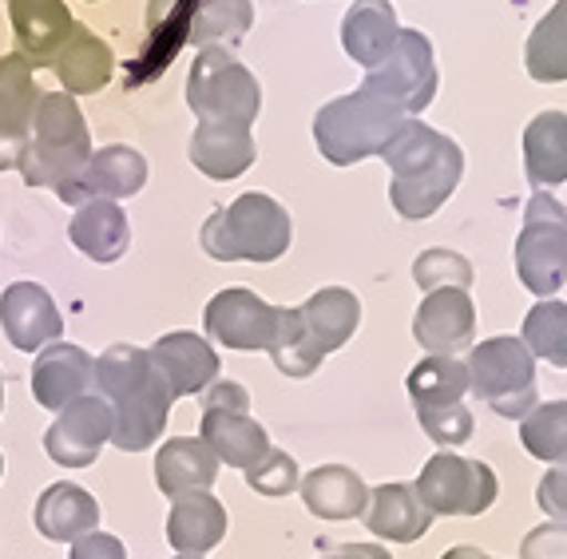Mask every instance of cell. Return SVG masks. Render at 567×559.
<instances>
[{
    "label": "cell",
    "instance_id": "13",
    "mask_svg": "<svg viewBox=\"0 0 567 559\" xmlns=\"http://www.w3.org/2000/svg\"><path fill=\"white\" fill-rule=\"evenodd\" d=\"M112 433H115L112 405L100 393H87V397L60 408V417L48 425L44 453L60 468H87L95 465V456L112 441Z\"/></svg>",
    "mask_w": 567,
    "mask_h": 559
},
{
    "label": "cell",
    "instance_id": "25",
    "mask_svg": "<svg viewBox=\"0 0 567 559\" xmlns=\"http://www.w3.org/2000/svg\"><path fill=\"white\" fill-rule=\"evenodd\" d=\"M365 528L389 544H416L433 528V513H429L413 484H381L369 488L365 504Z\"/></svg>",
    "mask_w": 567,
    "mask_h": 559
},
{
    "label": "cell",
    "instance_id": "43",
    "mask_svg": "<svg viewBox=\"0 0 567 559\" xmlns=\"http://www.w3.org/2000/svg\"><path fill=\"white\" fill-rule=\"evenodd\" d=\"M536 504L551 520L567 524V465H551L536 484Z\"/></svg>",
    "mask_w": 567,
    "mask_h": 559
},
{
    "label": "cell",
    "instance_id": "11",
    "mask_svg": "<svg viewBox=\"0 0 567 559\" xmlns=\"http://www.w3.org/2000/svg\"><path fill=\"white\" fill-rule=\"evenodd\" d=\"M436 84H441V76H436V60H433L429 37L416 29H401L398 44L389 48V56L381 60L378 68H369L361 87L416 120V115L433 104Z\"/></svg>",
    "mask_w": 567,
    "mask_h": 559
},
{
    "label": "cell",
    "instance_id": "37",
    "mask_svg": "<svg viewBox=\"0 0 567 559\" xmlns=\"http://www.w3.org/2000/svg\"><path fill=\"white\" fill-rule=\"evenodd\" d=\"M270 358H275L282 377L302 381V377H310V373H318L326 353H322V345L310 338V330L302 325V313L282 310V322H278V338H275V345H270Z\"/></svg>",
    "mask_w": 567,
    "mask_h": 559
},
{
    "label": "cell",
    "instance_id": "9",
    "mask_svg": "<svg viewBox=\"0 0 567 559\" xmlns=\"http://www.w3.org/2000/svg\"><path fill=\"white\" fill-rule=\"evenodd\" d=\"M199 441L218 456V465L250 468L270 453V433L250 417V393L238 381H215L203 393V425Z\"/></svg>",
    "mask_w": 567,
    "mask_h": 559
},
{
    "label": "cell",
    "instance_id": "24",
    "mask_svg": "<svg viewBox=\"0 0 567 559\" xmlns=\"http://www.w3.org/2000/svg\"><path fill=\"white\" fill-rule=\"evenodd\" d=\"M32 524L44 540L52 544H76L80 536L100 528V504L87 488L72 480H56L48 484L37 500V513H32Z\"/></svg>",
    "mask_w": 567,
    "mask_h": 559
},
{
    "label": "cell",
    "instance_id": "16",
    "mask_svg": "<svg viewBox=\"0 0 567 559\" xmlns=\"http://www.w3.org/2000/svg\"><path fill=\"white\" fill-rule=\"evenodd\" d=\"M0 330L12 350L40 353L44 345L60 342L64 318L40 282H12L0 294Z\"/></svg>",
    "mask_w": 567,
    "mask_h": 559
},
{
    "label": "cell",
    "instance_id": "4",
    "mask_svg": "<svg viewBox=\"0 0 567 559\" xmlns=\"http://www.w3.org/2000/svg\"><path fill=\"white\" fill-rule=\"evenodd\" d=\"M199 238L215 262H278L293 242V222L278 199L246 190L230 207L210 210Z\"/></svg>",
    "mask_w": 567,
    "mask_h": 559
},
{
    "label": "cell",
    "instance_id": "40",
    "mask_svg": "<svg viewBox=\"0 0 567 559\" xmlns=\"http://www.w3.org/2000/svg\"><path fill=\"white\" fill-rule=\"evenodd\" d=\"M246 484H250V493L278 500V496L298 493L302 473H298V460H293L290 453H282V448H270V453H266L262 460H258V465L246 473Z\"/></svg>",
    "mask_w": 567,
    "mask_h": 559
},
{
    "label": "cell",
    "instance_id": "28",
    "mask_svg": "<svg viewBox=\"0 0 567 559\" xmlns=\"http://www.w3.org/2000/svg\"><path fill=\"white\" fill-rule=\"evenodd\" d=\"M68 238L76 242V250L92 262L107 266L120 262L132 247V222L123 215L120 203L112 199H87L76 207V218L68 227Z\"/></svg>",
    "mask_w": 567,
    "mask_h": 559
},
{
    "label": "cell",
    "instance_id": "48",
    "mask_svg": "<svg viewBox=\"0 0 567 559\" xmlns=\"http://www.w3.org/2000/svg\"><path fill=\"white\" fill-rule=\"evenodd\" d=\"M0 480H4V453H0Z\"/></svg>",
    "mask_w": 567,
    "mask_h": 559
},
{
    "label": "cell",
    "instance_id": "34",
    "mask_svg": "<svg viewBox=\"0 0 567 559\" xmlns=\"http://www.w3.org/2000/svg\"><path fill=\"white\" fill-rule=\"evenodd\" d=\"M405 389L409 397H413V408L461 405L464 393H468V370L456 358H425L409 370Z\"/></svg>",
    "mask_w": 567,
    "mask_h": 559
},
{
    "label": "cell",
    "instance_id": "10",
    "mask_svg": "<svg viewBox=\"0 0 567 559\" xmlns=\"http://www.w3.org/2000/svg\"><path fill=\"white\" fill-rule=\"evenodd\" d=\"M413 488L433 516H484L501 493L496 473L484 460L456 456L453 448L429 456Z\"/></svg>",
    "mask_w": 567,
    "mask_h": 559
},
{
    "label": "cell",
    "instance_id": "26",
    "mask_svg": "<svg viewBox=\"0 0 567 559\" xmlns=\"http://www.w3.org/2000/svg\"><path fill=\"white\" fill-rule=\"evenodd\" d=\"M230 516L223 508V500L210 493L183 496V500H171L167 516V544L179 556H207L218 544L227 540Z\"/></svg>",
    "mask_w": 567,
    "mask_h": 559
},
{
    "label": "cell",
    "instance_id": "18",
    "mask_svg": "<svg viewBox=\"0 0 567 559\" xmlns=\"http://www.w3.org/2000/svg\"><path fill=\"white\" fill-rule=\"evenodd\" d=\"M9 24L17 40V56H24L32 68H56L60 52L72 40L76 20L64 0H9Z\"/></svg>",
    "mask_w": 567,
    "mask_h": 559
},
{
    "label": "cell",
    "instance_id": "44",
    "mask_svg": "<svg viewBox=\"0 0 567 559\" xmlns=\"http://www.w3.org/2000/svg\"><path fill=\"white\" fill-rule=\"evenodd\" d=\"M68 559H127V548H123L120 536L95 528V531H87V536H80V540L72 544Z\"/></svg>",
    "mask_w": 567,
    "mask_h": 559
},
{
    "label": "cell",
    "instance_id": "31",
    "mask_svg": "<svg viewBox=\"0 0 567 559\" xmlns=\"http://www.w3.org/2000/svg\"><path fill=\"white\" fill-rule=\"evenodd\" d=\"M524 172L536 190L567 183V112H539L524 127Z\"/></svg>",
    "mask_w": 567,
    "mask_h": 559
},
{
    "label": "cell",
    "instance_id": "47",
    "mask_svg": "<svg viewBox=\"0 0 567 559\" xmlns=\"http://www.w3.org/2000/svg\"><path fill=\"white\" fill-rule=\"evenodd\" d=\"M0 413H4V373H0Z\"/></svg>",
    "mask_w": 567,
    "mask_h": 559
},
{
    "label": "cell",
    "instance_id": "1",
    "mask_svg": "<svg viewBox=\"0 0 567 559\" xmlns=\"http://www.w3.org/2000/svg\"><path fill=\"white\" fill-rule=\"evenodd\" d=\"M95 393L112 405L115 433L112 445L123 453H147L163 441L171 417V389L155 361L140 345H112L95 361Z\"/></svg>",
    "mask_w": 567,
    "mask_h": 559
},
{
    "label": "cell",
    "instance_id": "6",
    "mask_svg": "<svg viewBox=\"0 0 567 559\" xmlns=\"http://www.w3.org/2000/svg\"><path fill=\"white\" fill-rule=\"evenodd\" d=\"M468 393L484 401L496 417L524 421L539 405L536 393V358L520 338H488L468 350Z\"/></svg>",
    "mask_w": 567,
    "mask_h": 559
},
{
    "label": "cell",
    "instance_id": "23",
    "mask_svg": "<svg viewBox=\"0 0 567 559\" xmlns=\"http://www.w3.org/2000/svg\"><path fill=\"white\" fill-rule=\"evenodd\" d=\"M218 480V456L203 445L199 436H171L155 453V484L167 500L210 493Z\"/></svg>",
    "mask_w": 567,
    "mask_h": 559
},
{
    "label": "cell",
    "instance_id": "50",
    "mask_svg": "<svg viewBox=\"0 0 567 559\" xmlns=\"http://www.w3.org/2000/svg\"><path fill=\"white\" fill-rule=\"evenodd\" d=\"M87 4H95V0H87Z\"/></svg>",
    "mask_w": 567,
    "mask_h": 559
},
{
    "label": "cell",
    "instance_id": "51",
    "mask_svg": "<svg viewBox=\"0 0 567 559\" xmlns=\"http://www.w3.org/2000/svg\"><path fill=\"white\" fill-rule=\"evenodd\" d=\"M492 559H496V556H492Z\"/></svg>",
    "mask_w": 567,
    "mask_h": 559
},
{
    "label": "cell",
    "instance_id": "32",
    "mask_svg": "<svg viewBox=\"0 0 567 559\" xmlns=\"http://www.w3.org/2000/svg\"><path fill=\"white\" fill-rule=\"evenodd\" d=\"M298 313H302V325L310 330L313 342L322 345V353L341 350L361 325V302L346 286H322L318 294L298 306Z\"/></svg>",
    "mask_w": 567,
    "mask_h": 559
},
{
    "label": "cell",
    "instance_id": "39",
    "mask_svg": "<svg viewBox=\"0 0 567 559\" xmlns=\"http://www.w3.org/2000/svg\"><path fill=\"white\" fill-rule=\"evenodd\" d=\"M413 278L425 294H433V290H468L473 286V266H468L464 255H456V250L433 247L425 255H416Z\"/></svg>",
    "mask_w": 567,
    "mask_h": 559
},
{
    "label": "cell",
    "instance_id": "3",
    "mask_svg": "<svg viewBox=\"0 0 567 559\" xmlns=\"http://www.w3.org/2000/svg\"><path fill=\"white\" fill-rule=\"evenodd\" d=\"M87 159H92V132L84 124L76 95L40 92L29 127V152L20 159L24 183L29 187H52L56 199H64L84 175Z\"/></svg>",
    "mask_w": 567,
    "mask_h": 559
},
{
    "label": "cell",
    "instance_id": "2",
    "mask_svg": "<svg viewBox=\"0 0 567 559\" xmlns=\"http://www.w3.org/2000/svg\"><path fill=\"white\" fill-rule=\"evenodd\" d=\"M381 159L393 172L389 203L409 222H425L429 215H436V210L453 199V190L461 187V175H464L461 143L433 132L421 120H405V127L389 139Z\"/></svg>",
    "mask_w": 567,
    "mask_h": 559
},
{
    "label": "cell",
    "instance_id": "22",
    "mask_svg": "<svg viewBox=\"0 0 567 559\" xmlns=\"http://www.w3.org/2000/svg\"><path fill=\"white\" fill-rule=\"evenodd\" d=\"M187 155L195 172H203L215 183H230L255 167L258 147L250 127L243 124H199L187 143Z\"/></svg>",
    "mask_w": 567,
    "mask_h": 559
},
{
    "label": "cell",
    "instance_id": "41",
    "mask_svg": "<svg viewBox=\"0 0 567 559\" xmlns=\"http://www.w3.org/2000/svg\"><path fill=\"white\" fill-rule=\"evenodd\" d=\"M416 417H421V428L433 436L441 448H456V445H468V436H473L476 421L468 413V405H425L416 408Z\"/></svg>",
    "mask_w": 567,
    "mask_h": 559
},
{
    "label": "cell",
    "instance_id": "30",
    "mask_svg": "<svg viewBox=\"0 0 567 559\" xmlns=\"http://www.w3.org/2000/svg\"><path fill=\"white\" fill-rule=\"evenodd\" d=\"M52 72H56L60 87H64L68 95H92V92H100V87L112 84L115 52L100 32L76 24V29H72V40L64 44V52H60Z\"/></svg>",
    "mask_w": 567,
    "mask_h": 559
},
{
    "label": "cell",
    "instance_id": "36",
    "mask_svg": "<svg viewBox=\"0 0 567 559\" xmlns=\"http://www.w3.org/2000/svg\"><path fill=\"white\" fill-rule=\"evenodd\" d=\"M520 342L532 350V358H544L556 370H567V302L539 298L524 318Z\"/></svg>",
    "mask_w": 567,
    "mask_h": 559
},
{
    "label": "cell",
    "instance_id": "19",
    "mask_svg": "<svg viewBox=\"0 0 567 559\" xmlns=\"http://www.w3.org/2000/svg\"><path fill=\"white\" fill-rule=\"evenodd\" d=\"M147 353H152L155 370L167 381L171 397H199L218 381V353L210 350V342L199 338V333H163Z\"/></svg>",
    "mask_w": 567,
    "mask_h": 559
},
{
    "label": "cell",
    "instance_id": "35",
    "mask_svg": "<svg viewBox=\"0 0 567 559\" xmlns=\"http://www.w3.org/2000/svg\"><path fill=\"white\" fill-rule=\"evenodd\" d=\"M255 24L250 0H199L190 20V40L199 48H230Z\"/></svg>",
    "mask_w": 567,
    "mask_h": 559
},
{
    "label": "cell",
    "instance_id": "5",
    "mask_svg": "<svg viewBox=\"0 0 567 559\" xmlns=\"http://www.w3.org/2000/svg\"><path fill=\"white\" fill-rule=\"evenodd\" d=\"M405 120H413V115L398 112L393 104L358 87V92L330 100L322 112L313 115V143H318L326 163L353 167L369 155L385 152L389 139L405 127Z\"/></svg>",
    "mask_w": 567,
    "mask_h": 559
},
{
    "label": "cell",
    "instance_id": "29",
    "mask_svg": "<svg viewBox=\"0 0 567 559\" xmlns=\"http://www.w3.org/2000/svg\"><path fill=\"white\" fill-rule=\"evenodd\" d=\"M298 493L318 520H358V516H365L369 504L365 480L346 465H318L302 476Z\"/></svg>",
    "mask_w": 567,
    "mask_h": 559
},
{
    "label": "cell",
    "instance_id": "45",
    "mask_svg": "<svg viewBox=\"0 0 567 559\" xmlns=\"http://www.w3.org/2000/svg\"><path fill=\"white\" fill-rule=\"evenodd\" d=\"M322 559H393L381 544H338Z\"/></svg>",
    "mask_w": 567,
    "mask_h": 559
},
{
    "label": "cell",
    "instance_id": "33",
    "mask_svg": "<svg viewBox=\"0 0 567 559\" xmlns=\"http://www.w3.org/2000/svg\"><path fill=\"white\" fill-rule=\"evenodd\" d=\"M524 64L536 84H564L567 80V0H556L548 17L532 29Z\"/></svg>",
    "mask_w": 567,
    "mask_h": 559
},
{
    "label": "cell",
    "instance_id": "46",
    "mask_svg": "<svg viewBox=\"0 0 567 559\" xmlns=\"http://www.w3.org/2000/svg\"><path fill=\"white\" fill-rule=\"evenodd\" d=\"M441 559H492L488 551H481V548H473V544H461V548H449Z\"/></svg>",
    "mask_w": 567,
    "mask_h": 559
},
{
    "label": "cell",
    "instance_id": "42",
    "mask_svg": "<svg viewBox=\"0 0 567 559\" xmlns=\"http://www.w3.org/2000/svg\"><path fill=\"white\" fill-rule=\"evenodd\" d=\"M520 559H567V524L551 520L520 540Z\"/></svg>",
    "mask_w": 567,
    "mask_h": 559
},
{
    "label": "cell",
    "instance_id": "12",
    "mask_svg": "<svg viewBox=\"0 0 567 559\" xmlns=\"http://www.w3.org/2000/svg\"><path fill=\"white\" fill-rule=\"evenodd\" d=\"M278 322H282V310L246 290V286H230V290H218L215 298L203 310V325L215 338L218 345L238 353H258L275 345Z\"/></svg>",
    "mask_w": 567,
    "mask_h": 559
},
{
    "label": "cell",
    "instance_id": "7",
    "mask_svg": "<svg viewBox=\"0 0 567 559\" xmlns=\"http://www.w3.org/2000/svg\"><path fill=\"white\" fill-rule=\"evenodd\" d=\"M187 107L199 115V124L250 127L262 112V87L230 48H203L187 76Z\"/></svg>",
    "mask_w": 567,
    "mask_h": 559
},
{
    "label": "cell",
    "instance_id": "20",
    "mask_svg": "<svg viewBox=\"0 0 567 559\" xmlns=\"http://www.w3.org/2000/svg\"><path fill=\"white\" fill-rule=\"evenodd\" d=\"M143 183H147V159H143L135 147H127V143H107V147L92 152L84 175H80L76 187L68 190L60 203H72V207H80V203H87V199L120 203V199L140 195Z\"/></svg>",
    "mask_w": 567,
    "mask_h": 559
},
{
    "label": "cell",
    "instance_id": "49",
    "mask_svg": "<svg viewBox=\"0 0 567 559\" xmlns=\"http://www.w3.org/2000/svg\"><path fill=\"white\" fill-rule=\"evenodd\" d=\"M175 559H203V556H175Z\"/></svg>",
    "mask_w": 567,
    "mask_h": 559
},
{
    "label": "cell",
    "instance_id": "8",
    "mask_svg": "<svg viewBox=\"0 0 567 559\" xmlns=\"http://www.w3.org/2000/svg\"><path fill=\"white\" fill-rule=\"evenodd\" d=\"M516 275L536 298H551L567 286V207L548 190H536L524 210Z\"/></svg>",
    "mask_w": 567,
    "mask_h": 559
},
{
    "label": "cell",
    "instance_id": "27",
    "mask_svg": "<svg viewBox=\"0 0 567 559\" xmlns=\"http://www.w3.org/2000/svg\"><path fill=\"white\" fill-rule=\"evenodd\" d=\"M398 12L389 0H353L350 12L341 17V48L365 72L389 56V48L398 44Z\"/></svg>",
    "mask_w": 567,
    "mask_h": 559
},
{
    "label": "cell",
    "instance_id": "17",
    "mask_svg": "<svg viewBox=\"0 0 567 559\" xmlns=\"http://www.w3.org/2000/svg\"><path fill=\"white\" fill-rule=\"evenodd\" d=\"M29 385L40 408L60 413L95 389V358L76 342H52L37 353Z\"/></svg>",
    "mask_w": 567,
    "mask_h": 559
},
{
    "label": "cell",
    "instance_id": "38",
    "mask_svg": "<svg viewBox=\"0 0 567 559\" xmlns=\"http://www.w3.org/2000/svg\"><path fill=\"white\" fill-rule=\"evenodd\" d=\"M520 445L544 465H567V401H544L520 421Z\"/></svg>",
    "mask_w": 567,
    "mask_h": 559
},
{
    "label": "cell",
    "instance_id": "15",
    "mask_svg": "<svg viewBox=\"0 0 567 559\" xmlns=\"http://www.w3.org/2000/svg\"><path fill=\"white\" fill-rule=\"evenodd\" d=\"M413 338L429 358H456L461 350H473L476 338V306L468 290H433L416 306Z\"/></svg>",
    "mask_w": 567,
    "mask_h": 559
},
{
    "label": "cell",
    "instance_id": "21",
    "mask_svg": "<svg viewBox=\"0 0 567 559\" xmlns=\"http://www.w3.org/2000/svg\"><path fill=\"white\" fill-rule=\"evenodd\" d=\"M199 0H152L147 9V44H143L135 68H127V87H140L167 72L183 44L190 40V20H195Z\"/></svg>",
    "mask_w": 567,
    "mask_h": 559
},
{
    "label": "cell",
    "instance_id": "14",
    "mask_svg": "<svg viewBox=\"0 0 567 559\" xmlns=\"http://www.w3.org/2000/svg\"><path fill=\"white\" fill-rule=\"evenodd\" d=\"M37 100V68L17 52H4L0 56V172H20Z\"/></svg>",
    "mask_w": 567,
    "mask_h": 559
}]
</instances>
